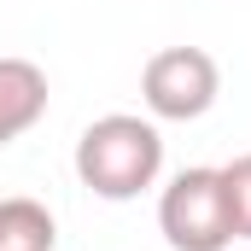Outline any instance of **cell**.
<instances>
[{"instance_id": "5", "label": "cell", "mask_w": 251, "mask_h": 251, "mask_svg": "<svg viewBox=\"0 0 251 251\" xmlns=\"http://www.w3.org/2000/svg\"><path fill=\"white\" fill-rule=\"evenodd\" d=\"M59 222L41 199H0V251H53Z\"/></svg>"}, {"instance_id": "4", "label": "cell", "mask_w": 251, "mask_h": 251, "mask_svg": "<svg viewBox=\"0 0 251 251\" xmlns=\"http://www.w3.org/2000/svg\"><path fill=\"white\" fill-rule=\"evenodd\" d=\"M47 117V70L29 59H0V146Z\"/></svg>"}, {"instance_id": "6", "label": "cell", "mask_w": 251, "mask_h": 251, "mask_svg": "<svg viewBox=\"0 0 251 251\" xmlns=\"http://www.w3.org/2000/svg\"><path fill=\"white\" fill-rule=\"evenodd\" d=\"M222 199H228V222H234V240L251 246V152L222 164Z\"/></svg>"}, {"instance_id": "2", "label": "cell", "mask_w": 251, "mask_h": 251, "mask_svg": "<svg viewBox=\"0 0 251 251\" xmlns=\"http://www.w3.org/2000/svg\"><path fill=\"white\" fill-rule=\"evenodd\" d=\"M158 228H164L170 251H228L234 222H228V199H222V170H204V164L181 170L158 199Z\"/></svg>"}, {"instance_id": "1", "label": "cell", "mask_w": 251, "mask_h": 251, "mask_svg": "<svg viewBox=\"0 0 251 251\" xmlns=\"http://www.w3.org/2000/svg\"><path fill=\"white\" fill-rule=\"evenodd\" d=\"M164 176V134L152 117H134V111H111V117H94L76 140V181L94 193V199H140Z\"/></svg>"}, {"instance_id": "3", "label": "cell", "mask_w": 251, "mask_h": 251, "mask_svg": "<svg viewBox=\"0 0 251 251\" xmlns=\"http://www.w3.org/2000/svg\"><path fill=\"white\" fill-rule=\"evenodd\" d=\"M222 94V64L204 47H158L140 70V100L158 123H193L216 105Z\"/></svg>"}]
</instances>
